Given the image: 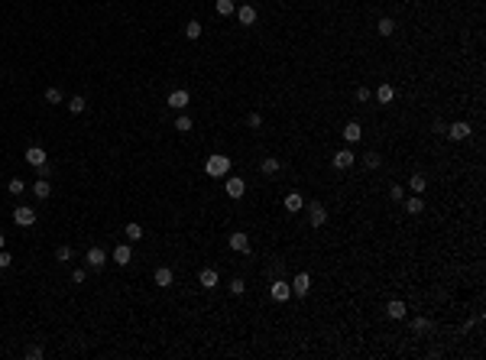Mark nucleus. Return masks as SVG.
Wrapping results in <instances>:
<instances>
[{
	"label": "nucleus",
	"mask_w": 486,
	"mask_h": 360,
	"mask_svg": "<svg viewBox=\"0 0 486 360\" xmlns=\"http://www.w3.org/2000/svg\"><path fill=\"white\" fill-rule=\"evenodd\" d=\"M85 263L91 269H104V263H107V253L100 250V247H91V250L85 253Z\"/></svg>",
	"instance_id": "obj_9"
},
{
	"label": "nucleus",
	"mask_w": 486,
	"mask_h": 360,
	"mask_svg": "<svg viewBox=\"0 0 486 360\" xmlns=\"http://www.w3.org/2000/svg\"><path fill=\"white\" fill-rule=\"evenodd\" d=\"M46 101L49 104H62V91H59V88H46Z\"/></svg>",
	"instance_id": "obj_35"
},
{
	"label": "nucleus",
	"mask_w": 486,
	"mask_h": 360,
	"mask_svg": "<svg viewBox=\"0 0 486 360\" xmlns=\"http://www.w3.org/2000/svg\"><path fill=\"white\" fill-rule=\"evenodd\" d=\"M230 292L233 295H243V292H247V282L243 279H230Z\"/></svg>",
	"instance_id": "obj_37"
},
{
	"label": "nucleus",
	"mask_w": 486,
	"mask_h": 360,
	"mask_svg": "<svg viewBox=\"0 0 486 360\" xmlns=\"http://www.w3.org/2000/svg\"><path fill=\"white\" fill-rule=\"evenodd\" d=\"M324 221H327L324 204H321V201H311V204H308V224H311V227H321Z\"/></svg>",
	"instance_id": "obj_8"
},
{
	"label": "nucleus",
	"mask_w": 486,
	"mask_h": 360,
	"mask_svg": "<svg viewBox=\"0 0 486 360\" xmlns=\"http://www.w3.org/2000/svg\"><path fill=\"white\" fill-rule=\"evenodd\" d=\"M198 282L204 286V289H214V286H217V269H201V273H198Z\"/></svg>",
	"instance_id": "obj_21"
},
{
	"label": "nucleus",
	"mask_w": 486,
	"mask_h": 360,
	"mask_svg": "<svg viewBox=\"0 0 486 360\" xmlns=\"http://www.w3.org/2000/svg\"><path fill=\"white\" fill-rule=\"evenodd\" d=\"M124 234L130 237V243H136V240H143V227H139V224H127Z\"/></svg>",
	"instance_id": "obj_31"
},
{
	"label": "nucleus",
	"mask_w": 486,
	"mask_h": 360,
	"mask_svg": "<svg viewBox=\"0 0 486 360\" xmlns=\"http://www.w3.org/2000/svg\"><path fill=\"white\" fill-rule=\"evenodd\" d=\"M386 312H389V318H392V321H402L409 308H405V302H399V298H392V302L386 305Z\"/></svg>",
	"instance_id": "obj_19"
},
{
	"label": "nucleus",
	"mask_w": 486,
	"mask_h": 360,
	"mask_svg": "<svg viewBox=\"0 0 486 360\" xmlns=\"http://www.w3.org/2000/svg\"><path fill=\"white\" fill-rule=\"evenodd\" d=\"M3 243H7V237H3V234H0V250H3Z\"/></svg>",
	"instance_id": "obj_44"
},
{
	"label": "nucleus",
	"mask_w": 486,
	"mask_h": 360,
	"mask_svg": "<svg viewBox=\"0 0 486 360\" xmlns=\"http://www.w3.org/2000/svg\"><path fill=\"white\" fill-rule=\"evenodd\" d=\"M188 101H192V98H188L185 88H178V91H172V94H169V107H175V110H185V107H188Z\"/></svg>",
	"instance_id": "obj_14"
},
{
	"label": "nucleus",
	"mask_w": 486,
	"mask_h": 360,
	"mask_svg": "<svg viewBox=\"0 0 486 360\" xmlns=\"http://www.w3.org/2000/svg\"><path fill=\"white\" fill-rule=\"evenodd\" d=\"M389 198H392V201H402V198H405V188H402V185H392V188H389Z\"/></svg>",
	"instance_id": "obj_38"
},
{
	"label": "nucleus",
	"mask_w": 486,
	"mask_h": 360,
	"mask_svg": "<svg viewBox=\"0 0 486 360\" xmlns=\"http://www.w3.org/2000/svg\"><path fill=\"white\" fill-rule=\"evenodd\" d=\"M243 3H250V0H243Z\"/></svg>",
	"instance_id": "obj_45"
},
{
	"label": "nucleus",
	"mask_w": 486,
	"mask_h": 360,
	"mask_svg": "<svg viewBox=\"0 0 486 360\" xmlns=\"http://www.w3.org/2000/svg\"><path fill=\"white\" fill-rule=\"evenodd\" d=\"M49 175H52V165L42 163V165H39V179H49Z\"/></svg>",
	"instance_id": "obj_43"
},
{
	"label": "nucleus",
	"mask_w": 486,
	"mask_h": 360,
	"mask_svg": "<svg viewBox=\"0 0 486 360\" xmlns=\"http://www.w3.org/2000/svg\"><path fill=\"white\" fill-rule=\"evenodd\" d=\"M237 23H240V26H253V23H256V10L250 7V3H243V7L237 10Z\"/></svg>",
	"instance_id": "obj_16"
},
{
	"label": "nucleus",
	"mask_w": 486,
	"mask_h": 360,
	"mask_svg": "<svg viewBox=\"0 0 486 360\" xmlns=\"http://www.w3.org/2000/svg\"><path fill=\"white\" fill-rule=\"evenodd\" d=\"M444 133H448L451 140H467V136H470V124H467V120H457V124H451Z\"/></svg>",
	"instance_id": "obj_12"
},
{
	"label": "nucleus",
	"mask_w": 486,
	"mask_h": 360,
	"mask_svg": "<svg viewBox=\"0 0 486 360\" xmlns=\"http://www.w3.org/2000/svg\"><path fill=\"white\" fill-rule=\"evenodd\" d=\"M26 357H30V360H39V357H42V347H36V344L26 347Z\"/></svg>",
	"instance_id": "obj_41"
},
{
	"label": "nucleus",
	"mask_w": 486,
	"mask_h": 360,
	"mask_svg": "<svg viewBox=\"0 0 486 360\" xmlns=\"http://www.w3.org/2000/svg\"><path fill=\"white\" fill-rule=\"evenodd\" d=\"M363 163H366V169H379V165H383V156H379V153H366V156H363Z\"/></svg>",
	"instance_id": "obj_30"
},
{
	"label": "nucleus",
	"mask_w": 486,
	"mask_h": 360,
	"mask_svg": "<svg viewBox=\"0 0 486 360\" xmlns=\"http://www.w3.org/2000/svg\"><path fill=\"white\" fill-rule=\"evenodd\" d=\"M247 124L253 127V130H256V127H262V114H259V110H253V114L247 117Z\"/></svg>",
	"instance_id": "obj_40"
},
{
	"label": "nucleus",
	"mask_w": 486,
	"mask_h": 360,
	"mask_svg": "<svg viewBox=\"0 0 486 360\" xmlns=\"http://www.w3.org/2000/svg\"><path fill=\"white\" fill-rule=\"evenodd\" d=\"M376 33H379V36H392V33H395V23L389 20V16H383V20L376 23Z\"/></svg>",
	"instance_id": "obj_24"
},
{
	"label": "nucleus",
	"mask_w": 486,
	"mask_h": 360,
	"mask_svg": "<svg viewBox=\"0 0 486 360\" xmlns=\"http://www.w3.org/2000/svg\"><path fill=\"white\" fill-rule=\"evenodd\" d=\"M13 221H16V227H32L36 224V208H26V204L13 208Z\"/></svg>",
	"instance_id": "obj_3"
},
{
	"label": "nucleus",
	"mask_w": 486,
	"mask_h": 360,
	"mask_svg": "<svg viewBox=\"0 0 486 360\" xmlns=\"http://www.w3.org/2000/svg\"><path fill=\"white\" fill-rule=\"evenodd\" d=\"M402 204H405V211L409 214H421L424 211V201L418 195H412V198H402Z\"/></svg>",
	"instance_id": "obj_22"
},
{
	"label": "nucleus",
	"mask_w": 486,
	"mask_h": 360,
	"mask_svg": "<svg viewBox=\"0 0 486 360\" xmlns=\"http://www.w3.org/2000/svg\"><path fill=\"white\" fill-rule=\"evenodd\" d=\"M130 260H133L130 243H120V247H114V263H117V266H130Z\"/></svg>",
	"instance_id": "obj_13"
},
{
	"label": "nucleus",
	"mask_w": 486,
	"mask_h": 360,
	"mask_svg": "<svg viewBox=\"0 0 486 360\" xmlns=\"http://www.w3.org/2000/svg\"><path fill=\"white\" fill-rule=\"evenodd\" d=\"M354 163H356L354 149H337V153L331 156V165H334V169H350Z\"/></svg>",
	"instance_id": "obj_5"
},
{
	"label": "nucleus",
	"mask_w": 486,
	"mask_h": 360,
	"mask_svg": "<svg viewBox=\"0 0 486 360\" xmlns=\"http://www.w3.org/2000/svg\"><path fill=\"white\" fill-rule=\"evenodd\" d=\"M376 101L379 104H392L395 101V88L392 85H379L376 88Z\"/></svg>",
	"instance_id": "obj_20"
},
{
	"label": "nucleus",
	"mask_w": 486,
	"mask_h": 360,
	"mask_svg": "<svg viewBox=\"0 0 486 360\" xmlns=\"http://www.w3.org/2000/svg\"><path fill=\"white\" fill-rule=\"evenodd\" d=\"M311 292V273H298L292 279V295H298V298H305Z\"/></svg>",
	"instance_id": "obj_4"
},
{
	"label": "nucleus",
	"mask_w": 486,
	"mask_h": 360,
	"mask_svg": "<svg viewBox=\"0 0 486 360\" xmlns=\"http://www.w3.org/2000/svg\"><path fill=\"white\" fill-rule=\"evenodd\" d=\"M201 30H204V26H201L198 20H188V23H185V36H188V39H198Z\"/></svg>",
	"instance_id": "obj_27"
},
{
	"label": "nucleus",
	"mask_w": 486,
	"mask_h": 360,
	"mask_svg": "<svg viewBox=\"0 0 486 360\" xmlns=\"http://www.w3.org/2000/svg\"><path fill=\"white\" fill-rule=\"evenodd\" d=\"M344 140H347V143H360L363 140V127L356 124V120H350V124L344 127Z\"/></svg>",
	"instance_id": "obj_17"
},
{
	"label": "nucleus",
	"mask_w": 486,
	"mask_h": 360,
	"mask_svg": "<svg viewBox=\"0 0 486 360\" xmlns=\"http://www.w3.org/2000/svg\"><path fill=\"white\" fill-rule=\"evenodd\" d=\"M192 117H185V114H178V117H175V130H178V133H188V130H192Z\"/></svg>",
	"instance_id": "obj_28"
},
{
	"label": "nucleus",
	"mask_w": 486,
	"mask_h": 360,
	"mask_svg": "<svg viewBox=\"0 0 486 360\" xmlns=\"http://www.w3.org/2000/svg\"><path fill=\"white\" fill-rule=\"evenodd\" d=\"M354 98H356L360 104H366V101H370V88H366V85H360V88L354 91Z\"/></svg>",
	"instance_id": "obj_36"
},
{
	"label": "nucleus",
	"mask_w": 486,
	"mask_h": 360,
	"mask_svg": "<svg viewBox=\"0 0 486 360\" xmlns=\"http://www.w3.org/2000/svg\"><path fill=\"white\" fill-rule=\"evenodd\" d=\"M409 188L415 192V195H421L424 188H428V179H424V175H412V179H409Z\"/></svg>",
	"instance_id": "obj_25"
},
{
	"label": "nucleus",
	"mask_w": 486,
	"mask_h": 360,
	"mask_svg": "<svg viewBox=\"0 0 486 360\" xmlns=\"http://www.w3.org/2000/svg\"><path fill=\"white\" fill-rule=\"evenodd\" d=\"M259 172H262V175H276V172H279V159H276V156H266V159L259 163Z\"/></svg>",
	"instance_id": "obj_23"
},
{
	"label": "nucleus",
	"mask_w": 486,
	"mask_h": 360,
	"mask_svg": "<svg viewBox=\"0 0 486 360\" xmlns=\"http://www.w3.org/2000/svg\"><path fill=\"white\" fill-rule=\"evenodd\" d=\"M7 188H10V195H23L26 182H23V179H10V182H7Z\"/></svg>",
	"instance_id": "obj_33"
},
{
	"label": "nucleus",
	"mask_w": 486,
	"mask_h": 360,
	"mask_svg": "<svg viewBox=\"0 0 486 360\" xmlns=\"http://www.w3.org/2000/svg\"><path fill=\"white\" fill-rule=\"evenodd\" d=\"M214 7H217V13H221V16H233V0H217Z\"/></svg>",
	"instance_id": "obj_32"
},
{
	"label": "nucleus",
	"mask_w": 486,
	"mask_h": 360,
	"mask_svg": "<svg viewBox=\"0 0 486 360\" xmlns=\"http://www.w3.org/2000/svg\"><path fill=\"white\" fill-rule=\"evenodd\" d=\"M204 172H208L211 179H224V175L230 172V156H208L204 159Z\"/></svg>",
	"instance_id": "obj_1"
},
{
	"label": "nucleus",
	"mask_w": 486,
	"mask_h": 360,
	"mask_svg": "<svg viewBox=\"0 0 486 360\" xmlns=\"http://www.w3.org/2000/svg\"><path fill=\"white\" fill-rule=\"evenodd\" d=\"M55 260H59V263H68V260H71V247H68V243H62V247L55 250Z\"/></svg>",
	"instance_id": "obj_34"
},
{
	"label": "nucleus",
	"mask_w": 486,
	"mask_h": 360,
	"mask_svg": "<svg viewBox=\"0 0 486 360\" xmlns=\"http://www.w3.org/2000/svg\"><path fill=\"white\" fill-rule=\"evenodd\" d=\"M26 163H30V165H36V169H39L42 163H49V153H46L42 146H26Z\"/></svg>",
	"instance_id": "obj_10"
},
{
	"label": "nucleus",
	"mask_w": 486,
	"mask_h": 360,
	"mask_svg": "<svg viewBox=\"0 0 486 360\" xmlns=\"http://www.w3.org/2000/svg\"><path fill=\"white\" fill-rule=\"evenodd\" d=\"M10 263H13V257H10V253H7V250H0V269H7V266H10Z\"/></svg>",
	"instance_id": "obj_42"
},
{
	"label": "nucleus",
	"mask_w": 486,
	"mask_h": 360,
	"mask_svg": "<svg viewBox=\"0 0 486 360\" xmlns=\"http://www.w3.org/2000/svg\"><path fill=\"white\" fill-rule=\"evenodd\" d=\"M224 192L230 198H243V195H247V182L240 179V175H230V179L224 182Z\"/></svg>",
	"instance_id": "obj_6"
},
{
	"label": "nucleus",
	"mask_w": 486,
	"mask_h": 360,
	"mask_svg": "<svg viewBox=\"0 0 486 360\" xmlns=\"http://www.w3.org/2000/svg\"><path fill=\"white\" fill-rule=\"evenodd\" d=\"M85 279H88V269H81V266H78L75 273H71V282H75V286H81Z\"/></svg>",
	"instance_id": "obj_39"
},
{
	"label": "nucleus",
	"mask_w": 486,
	"mask_h": 360,
	"mask_svg": "<svg viewBox=\"0 0 486 360\" xmlns=\"http://www.w3.org/2000/svg\"><path fill=\"white\" fill-rule=\"evenodd\" d=\"M412 331H415V334H424V331H431V321L428 318H412Z\"/></svg>",
	"instance_id": "obj_29"
},
{
	"label": "nucleus",
	"mask_w": 486,
	"mask_h": 360,
	"mask_svg": "<svg viewBox=\"0 0 486 360\" xmlns=\"http://www.w3.org/2000/svg\"><path fill=\"white\" fill-rule=\"evenodd\" d=\"M227 243H230L233 253H250V237L243 234V230H233V234L227 237Z\"/></svg>",
	"instance_id": "obj_7"
},
{
	"label": "nucleus",
	"mask_w": 486,
	"mask_h": 360,
	"mask_svg": "<svg viewBox=\"0 0 486 360\" xmlns=\"http://www.w3.org/2000/svg\"><path fill=\"white\" fill-rule=\"evenodd\" d=\"M32 195H36L39 201H46V198L52 195V182H49V179H36V182H32Z\"/></svg>",
	"instance_id": "obj_15"
},
{
	"label": "nucleus",
	"mask_w": 486,
	"mask_h": 360,
	"mask_svg": "<svg viewBox=\"0 0 486 360\" xmlns=\"http://www.w3.org/2000/svg\"><path fill=\"white\" fill-rule=\"evenodd\" d=\"M301 208H305V198H301L298 192H289V195H286V211L289 214H298Z\"/></svg>",
	"instance_id": "obj_18"
},
{
	"label": "nucleus",
	"mask_w": 486,
	"mask_h": 360,
	"mask_svg": "<svg viewBox=\"0 0 486 360\" xmlns=\"http://www.w3.org/2000/svg\"><path fill=\"white\" fill-rule=\"evenodd\" d=\"M85 107H88V101L81 98V94H75V98L68 101V110H71V114H85Z\"/></svg>",
	"instance_id": "obj_26"
},
{
	"label": "nucleus",
	"mask_w": 486,
	"mask_h": 360,
	"mask_svg": "<svg viewBox=\"0 0 486 360\" xmlns=\"http://www.w3.org/2000/svg\"><path fill=\"white\" fill-rule=\"evenodd\" d=\"M153 282H156V286H159V289H169L172 282H175V273H172L169 266H159V269H156V273H153Z\"/></svg>",
	"instance_id": "obj_11"
},
{
	"label": "nucleus",
	"mask_w": 486,
	"mask_h": 360,
	"mask_svg": "<svg viewBox=\"0 0 486 360\" xmlns=\"http://www.w3.org/2000/svg\"><path fill=\"white\" fill-rule=\"evenodd\" d=\"M269 295H272V302H289V298H292V282H286V279H272Z\"/></svg>",
	"instance_id": "obj_2"
}]
</instances>
